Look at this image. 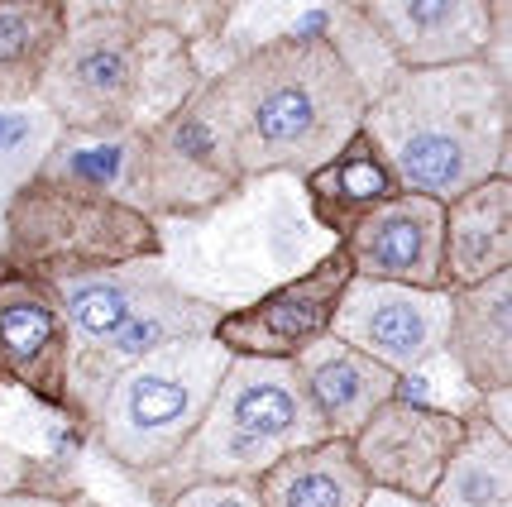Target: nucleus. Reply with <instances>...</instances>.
<instances>
[{
	"instance_id": "obj_22",
	"label": "nucleus",
	"mask_w": 512,
	"mask_h": 507,
	"mask_svg": "<svg viewBox=\"0 0 512 507\" xmlns=\"http://www.w3.org/2000/svg\"><path fill=\"white\" fill-rule=\"evenodd\" d=\"M67 20V0H0V106L39 96Z\"/></svg>"
},
{
	"instance_id": "obj_6",
	"label": "nucleus",
	"mask_w": 512,
	"mask_h": 507,
	"mask_svg": "<svg viewBox=\"0 0 512 507\" xmlns=\"http://www.w3.org/2000/svg\"><path fill=\"white\" fill-rule=\"evenodd\" d=\"M158 254H163L158 221L115 192H87V187L34 173L5 197L0 264L15 273L58 283V278L96 273V268L158 259Z\"/></svg>"
},
{
	"instance_id": "obj_14",
	"label": "nucleus",
	"mask_w": 512,
	"mask_h": 507,
	"mask_svg": "<svg viewBox=\"0 0 512 507\" xmlns=\"http://www.w3.org/2000/svg\"><path fill=\"white\" fill-rule=\"evenodd\" d=\"M216 321H221V307L216 302H206L197 292H187V287H163L158 297H149L144 307L134 311L130 321L111 331L96 350H82L72 354V364H67V388H72V421L82 412V402H87L115 369H125L134 359H144V354L154 350H168V345H178V340H192V335H211L216 331ZM82 431V426H77Z\"/></svg>"
},
{
	"instance_id": "obj_5",
	"label": "nucleus",
	"mask_w": 512,
	"mask_h": 507,
	"mask_svg": "<svg viewBox=\"0 0 512 507\" xmlns=\"http://www.w3.org/2000/svg\"><path fill=\"white\" fill-rule=\"evenodd\" d=\"M225 364H230V350L216 335H192L168 350L144 354L115 369L82 402L77 426L134 484H149L197 431Z\"/></svg>"
},
{
	"instance_id": "obj_9",
	"label": "nucleus",
	"mask_w": 512,
	"mask_h": 507,
	"mask_svg": "<svg viewBox=\"0 0 512 507\" xmlns=\"http://www.w3.org/2000/svg\"><path fill=\"white\" fill-rule=\"evenodd\" d=\"M450 287H407L383 278H350L331 316V335L374 354L393 374H422L446 354Z\"/></svg>"
},
{
	"instance_id": "obj_23",
	"label": "nucleus",
	"mask_w": 512,
	"mask_h": 507,
	"mask_svg": "<svg viewBox=\"0 0 512 507\" xmlns=\"http://www.w3.org/2000/svg\"><path fill=\"white\" fill-rule=\"evenodd\" d=\"M139 134L144 130H120V134L63 130L53 139L48 158L39 163V173L72 182V187H87V192H115V197L130 201L134 168H139Z\"/></svg>"
},
{
	"instance_id": "obj_1",
	"label": "nucleus",
	"mask_w": 512,
	"mask_h": 507,
	"mask_svg": "<svg viewBox=\"0 0 512 507\" xmlns=\"http://www.w3.org/2000/svg\"><path fill=\"white\" fill-rule=\"evenodd\" d=\"M245 182L307 177L364 125L369 87L335 34H278L206 77Z\"/></svg>"
},
{
	"instance_id": "obj_12",
	"label": "nucleus",
	"mask_w": 512,
	"mask_h": 507,
	"mask_svg": "<svg viewBox=\"0 0 512 507\" xmlns=\"http://www.w3.org/2000/svg\"><path fill=\"white\" fill-rule=\"evenodd\" d=\"M460 436H465V412H446L426 397L393 393L350 436V445L374 488L426 503Z\"/></svg>"
},
{
	"instance_id": "obj_31",
	"label": "nucleus",
	"mask_w": 512,
	"mask_h": 507,
	"mask_svg": "<svg viewBox=\"0 0 512 507\" xmlns=\"http://www.w3.org/2000/svg\"><path fill=\"white\" fill-rule=\"evenodd\" d=\"M82 507H87V503H82Z\"/></svg>"
},
{
	"instance_id": "obj_19",
	"label": "nucleus",
	"mask_w": 512,
	"mask_h": 507,
	"mask_svg": "<svg viewBox=\"0 0 512 507\" xmlns=\"http://www.w3.org/2000/svg\"><path fill=\"white\" fill-rule=\"evenodd\" d=\"M254 493L264 507H369L374 484L359 469L355 445L345 436H321L297 445L283 460L254 479Z\"/></svg>"
},
{
	"instance_id": "obj_27",
	"label": "nucleus",
	"mask_w": 512,
	"mask_h": 507,
	"mask_svg": "<svg viewBox=\"0 0 512 507\" xmlns=\"http://www.w3.org/2000/svg\"><path fill=\"white\" fill-rule=\"evenodd\" d=\"M163 507H264V503H259L254 484H245V479H211V484H192L173 493Z\"/></svg>"
},
{
	"instance_id": "obj_29",
	"label": "nucleus",
	"mask_w": 512,
	"mask_h": 507,
	"mask_svg": "<svg viewBox=\"0 0 512 507\" xmlns=\"http://www.w3.org/2000/svg\"><path fill=\"white\" fill-rule=\"evenodd\" d=\"M288 34H331V15H326V10H307V15L288 29Z\"/></svg>"
},
{
	"instance_id": "obj_25",
	"label": "nucleus",
	"mask_w": 512,
	"mask_h": 507,
	"mask_svg": "<svg viewBox=\"0 0 512 507\" xmlns=\"http://www.w3.org/2000/svg\"><path fill=\"white\" fill-rule=\"evenodd\" d=\"M120 15H130L134 24H154V29H173L178 39H187L192 48L216 44L240 0H115Z\"/></svg>"
},
{
	"instance_id": "obj_30",
	"label": "nucleus",
	"mask_w": 512,
	"mask_h": 507,
	"mask_svg": "<svg viewBox=\"0 0 512 507\" xmlns=\"http://www.w3.org/2000/svg\"><path fill=\"white\" fill-rule=\"evenodd\" d=\"M374 498H383V507H426L422 498H402V493H383V488H374Z\"/></svg>"
},
{
	"instance_id": "obj_26",
	"label": "nucleus",
	"mask_w": 512,
	"mask_h": 507,
	"mask_svg": "<svg viewBox=\"0 0 512 507\" xmlns=\"http://www.w3.org/2000/svg\"><path fill=\"white\" fill-rule=\"evenodd\" d=\"M10 493H77V484L53 460L24 455L20 445L0 436V498H10Z\"/></svg>"
},
{
	"instance_id": "obj_11",
	"label": "nucleus",
	"mask_w": 512,
	"mask_h": 507,
	"mask_svg": "<svg viewBox=\"0 0 512 507\" xmlns=\"http://www.w3.org/2000/svg\"><path fill=\"white\" fill-rule=\"evenodd\" d=\"M67 364H72V335L53 287L0 264V383L24 388L48 412L72 421Z\"/></svg>"
},
{
	"instance_id": "obj_16",
	"label": "nucleus",
	"mask_w": 512,
	"mask_h": 507,
	"mask_svg": "<svg viewBox=\"0 0 512 507\" xmlns=\"http://www.w3.org/2000/svg\"><path fill=\"white\" fill-rule=\"evenodd\" d=\"M297 374H302L316 412L326 421V436H345V441L398 393V374L388 364L345 345L331 331L297 354Z\"/></svg>"
},
{
	"instance_id": "obj_7",
	"label": "nucleus",
	"mask_w": 512,
	"mask_h": 507,
	"mask_svg": "<svg viewBox=\"0 0 512 507\" xmlns=\"http://www.w3.org/2000/svg\"><path fill=\"white\" fill-rule=\"evenodd\" d=\"M245 177L230 158L221 111L201 82L187 101L139 134V168L130 201L149 216H211L216 206L240 197Z\"/></svg>"
},
{
	"instance_id": "obj_4",
	"label": "nucleus",
	"mask_w": 512,
	"mask_h": 507,
	"mask_svg": "<svg viewBox=\"0 0 512 507\" xmlns=\"http://www.w3.org/2000/svg\"><path fill=\"white\" fill-rule=\"evenodd\" d=\"M321 436H326V421H321L307 383L297 374V359L230 354L197 431L173 455V464L158 469L144 488L163 507L173 493L192 484H211V479L254 484L288 450L312 445Z\"/></svg>"
},
{
	"instance_id": "obj_24",
	"label": "nucleus",
	"mask_w": 512,
	"mask_h": 507,
	"mask_svg": "<svg viewBox=\"0 0 512 507\" xmlns=\"http://www.w3.org/2000/svg\"><path fill=\"white\" fill-rule=\"evenodd\" d=\"M63 134V125L53 120L44 101H5L0 106V192H15L24 177L39 173V163L48 158L53 139Z\"/></svg>"
},
{
	"instance_id": "obj_13",
	"label": "nucleus",
	"mask_w": 512,
	"mask_h": 507,
	"mask_svg": "<svg viewBox=\"0 0 512 507\" xmlns=\"http://www.w3.org/2000/svg\"><path fill=\"white\" fill-rule=\"evenodd\" d=\"M446 201L422 192H393L369 206L345 235L340 249L350 254L355 278H383L407 287H450L446 283Z\"/></svg>"
},
{
	"instance_id": "obj_8",
	"label": "nucleus",
	"mask_w": 512,
	"mask_h": 507,
	"mask_svg": "<svg viewBox=\"0 0 512 507\" xmlns=\"http://www.w3.org/2000/svg\"><path fill=\"white\" fill-rule=\"evenodd\" d=\"M393 67H446L508 48V15L489 0H340Z\"/></svg>"
},
{
	"instance_id": "obj_21",
	"label": "nucleus",
	"mask_w": 512,
	"mask_h": 507,
	"mask_svg": "<svg viewBox=\"0 0 512 507\" xmlns=\"http://www.w3.org/2000/svg\"><path fill=\"white\" fill-rule=\"evenodd\" d=\"M426 507H512V436L479 407L465 412V436L426 493Z\"/></svg>"
},
{
	"instance_id": "obj_10",
	"label": "nucleus",
	"mask_w": 512,
	"mask_h": 507,
	"mask_svg": "<svg viewBox=\"0 0 512 507\" xmlns=\"http://www.w3.org/2000/svg\"><path fill=\"white\" fill-rule=\"evenodd\" d=\"M355 268L350 254L335 244L316 268L297 273L288 283L264 292L259 302L240 311H221L216 321V340L230 354H254V359H297L312 340L331 331V316L340 307V292L350 287Z\"/></svg>"
},
{
	"instance_id": "obj_15",
	"label": "nucleus",
	"mask_w": 512,
	"mask_h": 507,
	"mask_svg": "<svg viewBox=\"0 0 512 507\" xmlns=\"http://www.w3.org/2000/svg\"><path fill=\"white\" fill-rule=\"evenodd\" d=\"M446 354L479 397L512 388V268L450 287Z\"/></svg>"
},
{
	"instance_id": "obj_28",
	"label": "nucleus",
	"mask_w": 512,
	"mask_h": 507,
	"mask_svg": "<svg viewBox=\"0 0 512 507\" xmlns=\"http://www.w3.org/2000/svg\"><path fill=\"white\" fill-rule=\"evenodd\" d=\"M82 488L77 493H10V498H0V507H82Z\"/></svg>"
},
{
	"instance_id": "obj_17",
	"label": "nucleus",
	"mask_w": 512,
	"mask_h": 507,
	"mask_svg": "<svg viewBox=\"0 0 512 507\" xmlns=\"http://www.w3.org/2000/svg\"><path fill=\"white\" fill-rule=\"evenodd\" d=\"M446 283L469 287L512 268V173H493L446 201Z\"/></svg>"
},
{
	"instance_id": "obj_3",
	"label": "nucleus",
	"mask_w": 512,
	"mask_h": 507,
	"mask_svg": "<svg viewBox=\"0 0 512 507\" xmlns=\"http://www.w3.org/2000/svg\"><path fill=\"white\" fill-rule=\"evenodd\" d=\"M201 82L197 48L173 29L134 24L120 10H87L67 20L39 101L72 134H120L149 130Z\"/></svg>"
},
{
	"instance_id": "obj_18",
	"label": "nucleus",
	"mask_w": 512,
	"mask_h": 507,
	"mask_svg": "<svg viewBox=\"0 0 512 507\" xmlns=\"http://www.w3.org/2000/svg\"><path fill=\"white\" fill-rule=\"evenodd\" d=\"M48 287H53V297L63 307L72 354H82V350H96L111 331H120L149 297H158L163 287H173V278L163 273L158 259H134V264L58 278V283H48Z\"/></svg>"
},
{
	"instance_id": "obj_20",
	"label": "nucleus",
	"mask_w": 512,
	"mask_h": 507,
	"mask_svg": "<svg viewBox=\"0 0 512 507\" xmlns=\"http://www.w3.org/2000/svg\"><path fill=\"white\" fill-rule=\"evenodd\" d=\"M302 182H307L312 216L331 230L335 240H340L369 206H379V201H388L393 192H402L393 168H388V158L379 154L374 134L364 130V125H359L321 168H312V173L302 177Z\"/></svg>"
},
{
	"instance_id": "obj_2",
	"label": "nucleus",
	"mask_w": 512,
	"mask_h": 507,
	"mask_svg": "<svg viewBox=\"0 0 512 507\" xmlns=\"http://www.w3.org/2000/svg\"><path fill=\"white\" fill-rule=\"evenodd\" d=\"M364 130L398 177L402 192L450 201L474 182L508 173V58L446 67H393L369 91Z\"/></svg>"
}]
</instances>
